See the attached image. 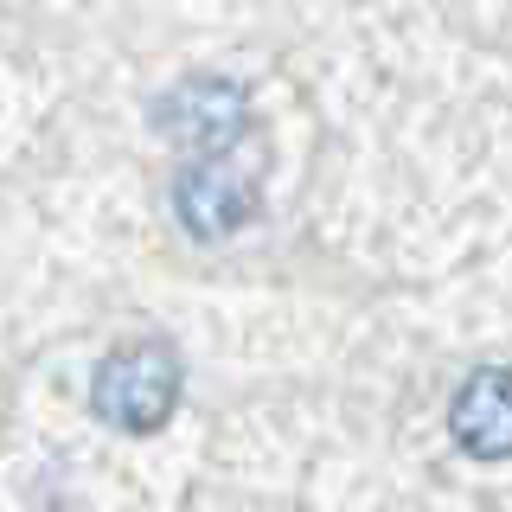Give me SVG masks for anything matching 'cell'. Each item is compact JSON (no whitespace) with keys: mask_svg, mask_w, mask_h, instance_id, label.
Returning a JSON list of instances; mask_svg holds the SVG:
<instances>
[{"mask_svg":"<svg viewBox=\"0 0 512 512\" xmlns=\"http://www.w3.org/2000/svg\"><path fill=\"white\" fill-rule=\"evenodd\" d=\"M180 391H186L180 346L160 340V333L109 346L90 372V404L109 429H122V436H154V429H167L173 410H180Z\"/></svg>","mask_w":512,"mask_h":512,"instance_id":"obj_1","label":"cell"},{"mask_svg":"<svg viewBox=\"0 0 512 512\" xmlns=\"http://www.w3.org/2000/svg\"><path fill=\"white\" fill-rule=\"evenodd\" d=\"M154 128L186 160H218L250 141V96L231 77H180L154 103Z\"/></svg>","mask_w":512,"mask_h":512,"instance_id":"obj_2","label":"cell"},{"mask_svg":"<svg viewBox=\"0 0 512 512\" xmlns=\"http://www.w3.org/2000/svg\"><path fill=\"white\" fill-rule=\"evenodd\" d=\"M448 436L474 461L512 455V372L506 365H480V372L461 378L455 404H448Z\"/></svg>","mask_w":512,"mask_h":512,"instance_id":"obj_4","label":"cell"},{"mask_svg":"<svg viewBox=\"0 0 512 512\" xmlns=\"http://www.w3.org/2000/svg\"><path fill=\"white\" fill-rule=\"evenodd\" d=\"M256 212H263V180H256V167H244L237 154L186 160L180 180H173V218H180L199 244L237 237L244 224H256Z\"/></svg>","mask_w":512,"mask_h":512,"instance_id":"obj_3","label":"cell"}]
</instances>
